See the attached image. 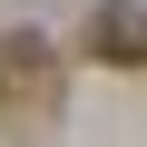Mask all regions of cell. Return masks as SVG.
Returning <instances> with one entry per match:
<instances>
[{"instance_id": "6da1fadb", "label": "cell", "mask_w": 147, "mask_h": 147, "mask_svg": "<svg viewBox=\"0 0 147 147\" xmlns=\"http://www.w3.org/2000/svg\"><path fill=\"white\" fill-rule=\"evenodd\" d=\"M59 108V49L39 30H10L0 39V118H49Z\"/></svg>"}, {"instance_id": "7a4b0ae2", "label": "cell", "mask_w": 147, "mask_h": 147, "mask_svg": "<svg viewBox=\"0 0 147 147\" xmlns=\"http://www.w3.org/2000/svg\"><path fill=\"white\" fill-rule=\"evenodd\" d=\"M88 59H108V69H137V59H147V20H137V0H108V10L88 20Z\"/></svg>"}]
</instances>
